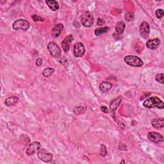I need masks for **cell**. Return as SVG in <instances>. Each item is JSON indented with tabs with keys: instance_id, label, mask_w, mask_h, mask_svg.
Returning <instances> with one entry per match:
<instances>
[{
	"instance_id": "1",
	"label": "cell",
	"mask_w": 164,
	"mask_h": 164,
	"mask_svg": "<svg viewBox=\"0 0 164 164\" xmlns=\"http://www.w3.org/2000/svg\"><path fill=\"white\" fill-rule=\"evenodd\" d=\"M143 106L146 108H153L156 107L159 109L164 108L163 102L157 96H153L146 99L143 103Z\"/></svg>"
},
{
	"instance_id": "2",
	"label": "cell",
	"mask_w": 164,
	"mask_h": 164,
	"mask_svg": "<svg viewBox=\"0 0 164 164\" xmlns=\"http://www.w3.org/2000/svg\"><path fill=\"white\" fill-rule=\"evenodd\" d=\"M124 60L128 66L135 67H140L144 65L143 61L137 56L127 55L125 57Z\"/></svg>"
},
{
	"instance_id": "3",
	"label": "cell",
	"mask_w": 164,
	"mask_h": 164,
	"mask_svg": "<svg viewBox=\"0 0 164 164\" xmlns=\"http://www.w3.org/2000/svg\"><path fill=\"white\" fill-rule=\"evenodd\" d=\"M94 15L91 12H85L81 17V24L84 27L90 28L94 24Z\"/></svg>"
},
{
	"instance_id": "4",
	"label": "cell",
	"mask_w": 164,
	"mask_h": 164,
	"mask_svg": "<svg viewBox=\"0 0 164 164\" xmlns=\"http://www.w3.org/2000/svg\"><path fill=\"white\" fill-rule=\"evenodd\" d=\"M12 27L15 30H21L23 31H26L30 28V23L27 20L20 19L14 22Z\"/></svg>"
},
{
	"instance_id": "5",
	"label": "cell",
	"mask_w": 164,
	"mask_h": 164,
	"mask_svg": "<svg viewBox=\"0 0 164 164\" xmlns=\"http://www.w3.org/2000/svg\"><path fill=\"white\" fill-rule=\"evenodd\" d=\"M48 50L51 56L55 58L60 57L62 55V51L60 47L54 42H50L48 44Z\"/></svg>"
},
{
	"instance_id": "6",
	"label": "cell",
	"mask_w": 164,
	"mask_h": 164,
	"mask_svg": "<svg viewBox=\"0 0 164 164\" xmlns=\"http://www.w3.org/2000/svg\"><path fill=\"white\" fill-rule=\"evenodd\" d=\"M37 156L46 163H49L53 160V155L44 149H40L37 152Z\"/></svg>"
},
{
	"instance_id": "7",
	"label": "cell",
	"mask_w": 164,
	"mask_h": 164,
	"mask_svg": "<svg viewBox=\"0 0 164 164\" xmlns=\"http://www.w3.org/2000/svg\"><path fill=\"white\" fill-rule=\"evenodd\" d=\"M140 34L144 39H147L150 33V26L149 23L146 21H143L139 27Z\"/></svg>"
},
{
	"instance_id": "8",
	"label": "cell",
	"mask_w": 164,
	"mask_h": 164,
	"mask_svg": "<svg viewBox=\"0 0 164 164\" xmlns=\"http://www.w3.org/2000/svg\"><path fill=\"white\" fill-rule=\"evenodd\" d=\"M148 138L151 142H153L155 144H161L163 142V135H162L161 134L157 132H149L148 134Z\"/></svg>"
},
{
	"instance_id": "9",
	"label": "cell",
	"mask_w": 164,
	"mask_h": 164,
	"mask_svg": "<svg viewBox=\"0 0 164 164\" xmlns=\"http://www.w3.org/2000/svg\"><path fill=\"white\" fill-rule=\"evenodd\" d=\"M85 53V49L84 44L81 43H77L74 46V55L75 57L84 56Z\"/></svg>"
},
{
	"instance_id": "10",
	"label": "cell",
	"mask_w": 164,
	"mask_h": 164,
	"mask_svg": "<svg viewBox=\"0 0 164 164\" xmlns=\"http://www.w3.org/2000/svg\"><path fill=\"white\" fill-rule=\"evenodd\" d=\"M40 144L39 142H33L28 145L26 150V154L28 156L33 155L40 149Z\"/></svg>"
},
{
	"instance_id": "11",
	"label": "cell",
	"mask_w": 164,
	"mask_h": 164,
	"mask_svg": "<svg viewBox=\"0 0 164 164\" xmlns=\"http://www.w3.org/2000/svg\"><path fill=\"white\" fill-rule=\"evenodd\" d=\"M73 39H74V38H73V35H69L68 36H67L65 39L63 40V41L61 43V46H62V48L64 51L67 52L69 51V50L70 48V45H71V43L73 40Z\"/></svg>"
},
{
	"instance_id": "12",
	"label": "cell",
	"mask_w": 164,
	"mask_h": 164,
	"mask_svg": "<svg viewBox=\"0 0 164 164\" xmlns=\"http://www.w3.org/2000/svg\"><path fill=\"white\" fill-rule=\"evenodd\" d=\"M160 40L158 38L150 39L149 40L147 43H146V46L147 48L150 50H156L160 44Z\"/></svg>"
},
{
	"instance_id": "13",
	"label": "cell",
	"mask_w": 164,
	"mask_h": 164,
	"mask_svg": "<svg viewBox=\"0 0 164 164\" xmlns=\"http://www.w3.org/2000/svg\"><path fill=\"white\" fill-rule=\"evenodd\" d=\"M63 30V25L62 24H57L51 30V35L54 38H56L58 36H60L62 31Z\"/></svg>"
},
{
	"instance_id": "14",
	"label": "cell",
	"mask_w": 164,
	"mask_h": 164,
	"mask_svg": "<svg viewBox=\"0 0 164 164\" xmlns=\"http://www.w3.org/2000/svg\"><path fill=\"white\" fill-rule=\"evenodd\" d=\"M19 101V97L17 96H11L5 99V104L8 107H14L18 103Z\"/></svg>"
},
{
	"instance_id": "15",
	"label": "cell",
	"mask_w": 164,
	"mask_h": 164,
	"mask_svg": "<svg viewBox=\"0 0 164 164\" xmlns=\"http://www.w3.org/2000/svg\"><path fill=\"white\" fill-rule=\"evenodd\" d=\"M122 100L121 96H119L117 98H115L114 100L110 102V108L112 112H115V111L118 109V108L119 107V105L121 104Z\"/></svg>"
},
{
	"instance_id": "16",
	"label": "cell",
	"mask_w": 164,
	"mask_h": 164,
	"mask_svg": "<svg viewBox=\"0 0 164 164\" xmlns=\"http://www.w3.org/2000/svg\"><path fill=\"white\" fill-rule=\"evenodd\" d=\"M112 84L108 81H103L99 85V89L103 92H107L112 88Z\"/></svg>"
},
{
	"instance_id": "17",
	"label": "cell",
	"mask_w": 164,
	"mask_h": 164,
	"mask_svg": "<svg viewBox=\"0 0 164 164\" xmlns=\"http://www.w3.org/2000/svg\"><path fill=\"white\" fill-rule=\"evenodd\" d=\"M151 125L155 128H162L164 127V119H155L152 120Z\"/></svg>"
},
{
	"instance_id": "18",
	"label": "cell",
	"mask_w": 164,
	"mask_h": 164,
	"mask_svg": "<svg viewBox=\"0 0 164 164\" xmlns=\"http://www.w3.org/2000/svg\"><path fill=\"white\" fill-rule=\"evenodd\" d=\"M46 3L53 11H56L59 9V4L56 1H55V0H48V1L46 2Z\"/></svg>"
},
{
	"instance_id": "19",
	"label": "cell",
	"mask_w": 164,
	"mask_h": 164,
	"mask_svg": "<svg viewBox=\"0 0 164 164\" xmlns=\"http://www.w3.org/2000/svg\"><path fill=\"white\" fill-rule=\"evenodd\" d=\"M126 27V25L124 21H119L117 23L115 26V31L119 34H122L125 31V29Z\"/></svg>"
},
{
	"instance_id": "20",
	"label": "cell",
	"mask_w": 164,
	"mask_h": 164,
	"mask_svg": "<svg viewBox=\"0 0 164 164\" xmlns=\"http://www.w3.org/2000/svg\"><path fill=\"white\" fill-rule=\"evenodd\" d=\"M55 72V69L51 68V67H48L46 68L43 70V74L44 77H50Z\"/></svg>"
},
{
	"instance_id": "21",
	"label": "cell",
	"mask_w": 164,
	"mask_h": 164,
	"mask_svg": "<svg viewBox=\"0 0 164 164\" xmlns=\"http://www.w3.org/2000/svg\"><path fill=\"white\" fill-rule=\"evenodd\" d=\"M110 28L108 27H107V26H104V27H101V28H97L95 30V35L96 36H99V35H101L103 33H107L109 31Z\"/></svg>"
},
{
	"instance_id": "22",
	"label": "cell",
	"mask_w": 164,
	"mask_h": 164,
	"mask_svg": "<svg viewBox=\"0 0 164 164\" xmlns=\"http://www.w3.org/2000/svg\"><path fill=\"white\" fill-rule=\"evenodd\" d=\"M86 109L85 107H75L73 109V112L76 115H81V114H84L85 112Z\"/></svg>"
},
{
	"instance_id": "23",
	"label": "cell",
	"mask_w": 164,
	"mask_h": 164,
	"mask_svg": "<svg viewBox=\"0 0 164 164\" xmlns=\"http://www.w3.org/2000/svg\"><path fill=\"white\" fill-rule=\"evenodd\" d=\"M156 80L157 81H159V83L162 84H164V74L163 73H160V74H158L156 76Z\"/></svg>"
},
{
	"instance_id": "24",
	"label": "cell",
	"mask_w": 164,
	"mask_h": 164,
	"mask_svg": "<svg viewBox=\"0 0 164 164\" xmlns=\"http://www.w3.org/2000/svg\"><path fill=\"white\" fill-rule=\"evenodd\" d=\"M100 154L102 157H105L107 155V148L104 145L102 144L101 145V150H100Z\"/></svg>"
},
{
	"instance_id": "25",
	"label": "cell",
	"mask_w": 164,
	"mask_h": 164,
	"mask_svg": "<svg viewBox=\"0 0 164 164\" xmlns=\"http://www.w3.org/2000/svg\"><path fill=\"white\" fill-rule=\"evenodd\" d=\"M163 10L162 9H158L156 10V12H155V15L156 16V17L158 19H161L163 16Z\"/></svg>"
},
{
	"instance_id": "26",
	"label": "cell",
	"mask_w": 164,
	"mask_h": 164,
	"mask_svg": "<svg viewBox=\"0 0 164 164\" xmlns=\"http://www.w3.org/2000/svg\"><path fill=\"white\" fill-rule=\"evenodd\" d=\"M32 19L35 21V22H38V21H44V19L43 18V17H41L37 15H32Z\"/></svg>"
},
{
	"instance_id": "27",
	"label": "cell",
	"mask_w": 164,
	"mask_h": 164,
	"mask_svg": "<svg viewBox=\"0 0 164 164\" xmlns=\"http://www.w3.org/2000/svg\"><path fill=\"white\" fill-rule=\"evenodd\" d=\"M125 19L127 21H132L134 19V14L131 13L127 14L125 16Z\"/></svg>"
},
{
	"instance_id": "28",
	"label": "cell",
	"mask_w": 164,
	"mask_h": 164,
	"mask_svg": "<svg viewBox=\"0 0 164 164\" xmlns=\"http://www.w3.org/2000/svg\"><path fill=\"white\" fill-rule=\"evenodd\" d=\"M43 59L42 58H39L37 59L36 60V66H38V67H40L43 65Z\"/></svg>"
},
{
	"instance_id": "29",
	"label": "cell",
	"mask_w": 164,
	"mask_h": 164,
	"mask_svg": "<svg viewBox=\"0 0 164 164\" xmlns=\"http://www.w3.org/2000/svg\"><path fill=\"white\" fill-rule=\"evenodd\" d=\"M97 24L98 26H103L104 24V21L103 19L99 18L97 19Z\"/></svg>"
},
{
	"instance_id": "30",
	"label": "cell",
	"mask_w": 164,
	"mask_h": 164,
	"mask_svg": "<svg viewBox=\"0 0 164 164\" xmlns=\"http://www.w3.org/2000/svg\"><path fill=\"white\" fill-rule=\"evenodd\" d=\"M101 110L103 112H104L105 114H108V109L106 106H101Z\"/></svg>"
}]
</instances>
